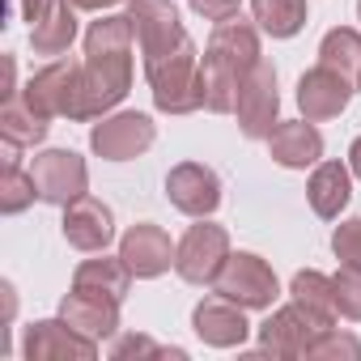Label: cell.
Masks as SVG:
<instances>
[{"label": "cell", "instance_id": "e575fe53", "mask_svg": "<svg viewBox=\"0 0 361 361\" xmlns=\"http://www.w3.org/2000/svg\"><path fill=\"white\" fill-rule=\"evenodd\" d=\"M18 5H22V18H26V22H35V18H39V9H43V0H18Z\"/></svg>", "mask_w": 361, "mask_h": 361}, {"label": "cell", "instance_id": "52a82bcc", "mask_svg": "<svg viewBox=\"0 0 361 361\" xmlns=\"http://www.w3.org/2000/svg\"><path fill=\"white\" fill-rule=\"evenodd\" d=\"M30 174H35V188H39V200L43 204H60L68 209L73 200H81L90 192V170H85V157L73 153V149H47L30 161Z\"/></svg>", "mask_w": 361, "mask_h": 361}, {"label": "cell", "instance_id": "5b68a950", "mask_svg": "<svg viewBox=\"0 0 361 361\" xmlns=\"http://www.w3.org/2000/svg\"><path fill=\"white\" fill-rule=\"evenodd\" d=\"M327 327H331V323L319 319L310 306L289 302V306L272 310V314L259 323V353H272V357H306L310 344H314Z\"/></svg>", "mask_w": 361, "mask_h": 361}, {"label": "cell", "instance_id": "30bf717a", "mask_svg": "<svg viewBox=\"0 0 361 361\" xmlns=\"http://www.w3.org/2000/svg\"><path fill=\"white\" fill-rule=\"evenodd\" d=\"M153 136H157V123L145 111H115V115H102V123H94L90 145L106 161H132L153 145Z\"/></svg>", "mask_w": 361, "mask_h": 361}, {"label": "cell", "instance_id": "ba28073f", "mask_svg": "<svg viewBox=\"0 0 361 361\" xmlns=\"http://www.w3.org/2000/svg\"><path fill=\"white\" fill-rule=\"evenodd\" d=\"M213 289H217L221 298L247 306V310H268V306L276 302V293H281L276 272H272L259 255H251V251L230 255L226 268H221V276L213 281Z\"/></svg>", "mask_w": 361, "mask_h": 361}, {"label": "cell", "instance_id": "603a6c76", "mask_svg": "<svg viewBox=\"0 0 361 361\" xmlns=\"http://www.w3.org/2000/svg\"><path fill=\"white\" fill-rule=\"evenodd\" d=\"M251 13H255L264 35L293 39L306 26V0H251Z\"/></svg>", "mask_w": 361, "mask_h": 361}, {"label": "cell", "instance_id": "5bb4252c", "mask_svg": "<svg viewBox=\"0 0 361 361\" xmlns=\"http://www.w3.org/2000/svg\"><path fill=\"white\" fill-rule=\"evenodd\" d=\"M174 251H178V247H170V234H166L161 226H153V221L132 226V230L123 234V243H119V255H123V264L132 268L136 281L161 276V272L174 264Z\"/></svg>", "mask_w": 361, "mask_h": 361}, {"label": "cell", "instance_id": "d590c367", "mask_svg": "<svg viewBox=\"0 0 361 361\" xmlns=\"http://www.w3.org/2000/svg\"><path fill=\"white\" fill-rule=\"evenodd\" d=\"M357 18H361V0H357Z\"/></svg>", "mask_w": 361, "mask_h": 361}, {"label": "cell", "instance_id": "d6a6232c", "mask_svg": "<svg viewBox=\"0 0 361 361\" xmlns=\"http://www.w3.org/2000/svg\"><path fill=\"white\" fill-rule=\"evenodd\" d=\"M77 9H90V13H102V9H111V5H119V0H73Z\"/></svg>", "mask_w": 361, "mask_h": 361}, {"label": "cell", "instance_id": "8992f818", "mask_svg": "<svg viewBox=\"0 0 361 361\" xmlns=\"http://www.w3.org/2000/svg\"><path fill=\"white\" fill-rule=\"evenodd\" d=\"M226 259H230L226 226H213V221L200 217V226H192L183 234V243H178V251H174V272L188 285H213L221 276Z\"/></svg>", "mask_w": 361, "mask_h": 361}, {"label": "cell", "instance_id": "ffe728a7", "mask_svg": "<svg viewBox=\"0 0 361 361\" xmlns=\"http://www.w3.org/2000/svg\"><path fill=\"white\" fill-rule=\"evenodd\" d=\"M348 196H353V170L340 166V161H319L314 174H310V183H306L310 209H314L323 221H336V217L344 213Z\"/></svg>", "mask_w": 361, "mask_h": 361}, {"label": "cell", "instance_id": "f546056e", "mask_svg": "<svg viewBox=\"0 0 361 361\" xmlns=\"http://www.w3.org/2000/svg\"><path fill=\"white\" fill-rule=\"evenodd\" d=\"M336 306L344 319L361 323V272L357 268H340L336 272Z\"/></svg>", "mask_w": 361, "mask_h": 361}, {"label": "cell", "instance_id": "d4e9b609", "mask_svg": "<svg viewBox=\"0 0 361 361\" xmlns=\"http://www.w3.org/2000/svg\"><path fill=\"white\" fill-rule=\"evenodd\" d=\"M289 293H293V302L310 306L319 319L336 323V314H340V306H336V276H323V272L306 268V272H298V276H293Z\"/></svg>", "mask_w": 361, "mask_h": 361}, {"label": "cell", "instance_id": "7c38bea8", "mask_svg": "<svg viewBox=\"0 0 361 361\" xmlns=\"http://www.w3.org/2000/svg\"><path fill=\"white\" fill-rule=\"evenodd\" d=\"M353 98V81L340 77L336 68L327 64H314L310 73H302L298 81V106H302V119L310 123H323V119H336Z\"/></svg>", "mask_w": 361, "mask_h": 361}, {"label": "cell", "instance_id": "cb8c5ba5", "mask_svg": "<svg viewBox=\"0 0 361 361\" xmlns=\"http://www.w3.org/2000/svg\"><path fill=\"white\" fill-rule=\"evenodd\" d=\"M319 64H327V68H336L340 77L357 81V77H361V35L348 30V26L327 30L323 43H319Z\"/></svg>", "mask_w": 361, "mask_h": 361}, {"label": "cell", "instance_id": "e0dca14e", "mask_svg": "<svg viewBox=\"0 0 361 361\" xmlns=\"http://www.w3.org/2000/svg\"><path fill=\"white\" fill-rule=\"evenodd\" d=\"M60 319H68L81 336L90 340H106L119 331V302L106 298V293H90V289H77L60 302Z\"/></svg>", "mask_w": 361, "mask_h": 361}, {"label": "cell", "instance_id": "44dd1931", "mask_svg": "<svg viewBox=\"0 0 361 361\" xmlns=\"http://www.w3.org/2000/svg\"><path fill=\"white\" fill-rule=\"evenodd\" d=\"M0 132H5L9 145H39L47 136V115L26 98V90H18L13 98H5V106H0Z\"/></svg>", "mask_w": 361, "mask_h": 361}, {"label": "cell", "instance_id": "4dcf8cb0", "mask_svg": "<svg viewBox=\"0 0 361 361\" xmlns=\"http://www.w3.org/2000/svg\"><path fill=\"white\" fill-rule=\"evenodd\" d=\"M188 5H192L204 22H230V18H238L243 0H188Z\"/></svg>", "mask_w": 361, "mask_h": 361}, {"label": "cell", "instance_id": "836d02e7", "mask_svg": "<svg viewBox=\"0 0 361 361\" xmlns=\"http://www.w3.org/2000/svg\"><path fill=\"white\" fill-rule=\"evenodd\" d=\"M348 170L361 178V136H357V140H353V149H348Z\"/></svg>", "mask_w": 361, "mask_h": 361}, {"label": "cell", "instance_id": "9a60e30c", "mask_svg": "<svg viewBox=\"0 0 361 361\" xmlns=\"http://www.w3.org/2000/svg\"><path fill=\"white\" fill-rule=\"evenodd\" d=\"M26 361H51V357H81V361H94L98 357V340L81 336L68 319H43L26 331V344H22Z\"/></svg>", "mask_w": 361, "mask_h": 361}, {"label": "cell", "instance_id": "3957f363", "mask_svg": "<svg viewBox=\"0 0 361 361\" xmlns=\"http://www.w3.org/2000/svg\"><path fill=\"white\" fill-rule=\"evenodd\" d=\"M128 18H132V30H136V47H140V60L145 68L183 51L192 43V35L178 22V9L170 0H128Z\"/></svg>", "mask_w": 361, "mask_h": 361}, {"label": "cell", "instance_id": "7a4b0ae2", "mask_svg": "<svg viewBox=\"0 0 361 361\" xmlns=\"http://www.w3.org/2000/svg\"><path fill=\"white\" fill-rule=\"evenodd\" d=\"M259 30L243 18L217 22V30L209 35V47L200 56V90H204V111L213 115H230L238 106V90L247 81V73L259 64Z\"/></svg>", "mask_w": 361, "mask_h": 361}, {"label": "cell", "instance_id": "8d00e7d4", "mask_svg": "<svg viewBox=\"0 0 361 361\" xmlns=\"http://www.w3.org/2000/svg\"><path fill=\"white\" fill-rule=\"evenodd\" d=\"M357 85H361V77H357Z\"/></svg>", "mask_w": 361, "mask_h": 361}, {"label": "cell", "instance_id": "4316f807", "mask_svg": "<svg viewBox=\"0 0 361 361\" xmlns=\"http://www.w3.org/2000/svg\"><path fill=\"white\" fill-rule=\"evenodd\" d=\"M357 361L361 357V340L357 336H348V331H336V323L310 344V353H306V361Z\"/></svg>", "mask_w": 361, "mask_h": 361}, {"label": "cell", "instance_id": "1f68e13d", "mask_svg": "<svg viewBox=\"0 0 361 361\" xmlns=\"http://www.w3.org/2000/svg\"><path fill=\"white\" fill-rule=\"evenodd\" d=\"M18 94V60L5 56V90H0V98H13Z\"/></svg>", "mask_w": 361, "mask_h": 361}, {"label": "cell", "instance_id": "ac0fdd59", "mask_svg": "<svg viewBox=\"0 0 361 361\" xmlns=\"http://www.w3.org/2000/svg\"><path fill=\"white\" fill-rule=\"evenodd\" d=\"M268 153L276 166L285 170H306V166H319L323 157V136L310 119H289V123H276L272 136H268Z\"/></svg>", "mask_w": 361, "mask_h": 361}, {"label": "cell", "instance_id": "277c9868", "mask_svg": "<svg viewBox=\"0 0 361 361\" xmlns=\"http://www.w3.org/2000/svg\"><path fill=\"white\" fill-rule=\"evenodd\" d=\"M26 98L47 115H64V119H85V85H81V64L77 60H51L47 68H39L26 85Z\"/></svg>", "mask_w": 361, "mask_h": 361}, {"label": "cell", "instance_id": "6da1fadb", "mask_svg": "<svg viewBox=\"0 0 361 361\" xmlns=\"http://www.w3.org/2000/svg\"><path fill=\"white\" fill-rule=\"evenodd\" d=\"M132 18L106 13L85 30V60H81V85H85V119H102L115 111L132 90Z\"/></svg>", "mask_w": 361, "mask_h": 361}, {"label": "cell", "instance_id": "484cf974", "mask_svg": "<svg viewBox=\"0 0 361 361\" xmlns=\"http://www.w3.org/2000/svg\"><path fill=\"white\" fill-rule=\"evenodd\" d=\"M35 196H39V188H35V174L30 170H22L18 161H5V174H0V213H22V209H30L35 204Z\"/></svg>", "mask_w": 361, "mask_h": 361}, {"label": "cell", "instance_id": "4fadbf2b", "mask_svg": "<svg viewBox=\"0 0 361 361\" xmlns=\"http://www.w3.org/2000/svg\"><path fill=\"white\" fill-rule=\"evenodd\" d=\"M192 327L196 336L209 344V348H243V340L251 336V323H247V306L230 302V298H204L196 310H192Z\"/></svg>", "mask_w": 361, "mask_h": 361}, {"label": "cell", "instance_id": "d6986e66", "mask_svg": "<svg viewBox=\"0 0 361 361\" xmlns=\"http://www.w3.org/2000/svg\"><path fill=\"white\" fill-rule=\"evenodd\" d=\"M77 5L73 0H43L39 18L30 22V47L35 56H64L77 39Z\"/></svg>", "mask_w": 361, "mask_h": 361}, {"label": "cell", "instance_id": "7402d4cb", "mask_svg": "<svg viewBox=\"0 0 361 361\" xmlns=\"http://www.w3.org/2000/svg\"><path fill=\"white\" fill-rule=\"evenodd\" d=\"M73 285L123 302V298H128V285H132V268L123 264V255H115V259H111V255H102V259H85V264L73 272Z\"/></svg>", "mask_w": 361, "mask_h": 361}, {"label": "cell", "instance_id": "83f0119b", "mask_svg": "<svg viewBox=\"0 0 361 361\" xmlns=\"http://www.w3.org/2000/svg\"><path fill=\"white\" fill-rule=\"evenodd\" d=\"M331 251H336L340 268H357V272H361V217H348V221L336 226Z\"/></svg>", "mask_w": 361, "mask_h": 361}, {"label": "cell", "instance_id": "f1b7e54d", "mask_svg": "<svg viewBox=\"0 0 361 361\" xmlns=\"http://www.w3.org/2000/svg\"><path fill=\"white\" fill-rule=\"evenodd\" d=\"M111 357H115V361H128V357H174V361H183L188 353H183V348H161V344H153L149 336H119V340L111 344Z\"/></svg>", "mask_w": 361, "mask_h": 361}, {"label": "cell", "instance_id": "9c48e42d", "mask_svg": "<svg viewBox=\"0 0 361 361\" xmlns=\"http://www.w3.org/2000/svg\"><path fill=\"white\" fill-rule=\"evenodd\" d=\"M276 111H281L276 68H272L268 60H259V64L247 73V81H243V90H238V106H234L243 136H251V140H268V136H272V128L281 123V119H276Z\"/></svg>", "mask_w": 361, "mask_h": 361}, {"label": "cell", "instance_id": "2e32d148", "mask_svg": "<svg viewBox=\"0 0 361 361\" xmlns=\"http://www.w3.org/2000/svg\"><path fill=\"white\" fill-rule=\"evenodd\" d=\"M64 238H68V247H77V251H85V255L106 251L111 238H115V217H111V209H106L102 200H94V196L73 200V204L64 209Z\"/></svg>", "mask_w": 361, "mask_h": 361}, {"label": "cell", "instance_id": "8fae6325", "mask_svg": "<svg viewBox=\"0 0 361 361\" xmlns=\"http://www.w3.org/2000/svg\"><path fill=\"white\" fill-rule=\"evenodd\" d=\"M166 200L188 217H213L221 204V178L200 161H178L166 174Z\"/></svg>", "mask_w": 361, "mask_h": 361}]
</instances>
